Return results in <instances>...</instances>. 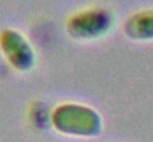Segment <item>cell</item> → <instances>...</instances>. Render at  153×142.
Here are the masks:
<instances>
[{
    "instance_id": "277c9868",
    "label": "cell",
    "mask_w": 153,
    "mask_h": 142,
    "mask_svg": "<svg viewBox=\"0 0 153 142\" xmlns=\"http://www.w3.org/2000/svg\"><path fill=\"white\" fill-rule=\"evenodd\" d=\"M123 33L134 42H153V9L131 13L123 21Z\"/></svg>"
},
{
    "instance_id": "3957f363",
    "label": "cell",
    "mask_w": 153,
    "mask_h": 142,
    "mask_svg": "<svg viewBox=\"0 0 153 142\" xmlns=\"http://www.w3.org/2000/svg\"><path fill=\"white\" fill-rule=\"evenodd\" d=\"M0 52L7 64L19 71H31L37 62V55L30 40L15 28H4L0 31Z\"/></svg>"
},
{
    "instance_id": "7a4b0ae2",
    "label": "cell",
    "mask_w": 153,
    "mask_h": 142,
    "mask_svg": "<svg viewBox=\"0 0 153 142\" xmlns=\"http://www.w3.org/2000/svg\"><path fill=\"white\" fill-rule=\"evenodd\" d=\"M116 24L114 13L104 6H91L71 13L65 22V31L73 40L94 42L111 33Z\"/></svg>"
},
{
    "instance_id": "6da1fadb",
    "label": "cell",
    "mask_w": 153,
    "mask_h": 142,
    "mask_svg": "<svg viewBox=\"0 0 153 142\" xmlns=\"http://www.w3.org/2000/svg\"><path fill=\"white\" fill-rule=\"evenodd\" d=\"M52 126L64 135L92 138L102 130L101 116L89 105L77 102H64L53 108L51 114Z\"/></svg>"
}]
</instances>
